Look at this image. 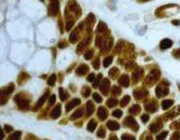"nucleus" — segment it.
Returning a JSON list of instances; mask_svg holds the SVG:
<instances>
[{
    "instance_id": "1",
    "label": "nucleus",
    "mask_w": 180,
    "mask_h": 140,
    "mask_svg": "<svg viewBox=\"0 0 180 140\" xmlns=\"http://www.w3.org/2000/svg\"><path fill=\"white\" fill-rule=\"evenodd\" d=\"M96 47H99L100 50L103 51H109L113 44V39L111 37L106 38V37H101V36H97L96 38Z\"/></svg>"
},
{
    "instance_id": "2",
    "label": "nucleus",
    "mask_w": 180,
    "mask_h": 140,
    "mask_svg": "<svg viewBox=\"0 0 180 140\" xmlns=\"http://www.w3.org/2000/svg\"><path fill=\"white\" fill-rule=\"evenodd\" d=\"M161 77V72L159 69H152L149 72V74L147 76L146 78V80H145V84L147 85V86H152L154 83H157L159 79Z\"/></svg>"
},
{
    "instance_id": "3",
    "label": "nucleus",
    "mask_w": 180,
    "mask_h": 140,
    "mask_svg": "<svg viewBox=\"0 0 180 140\" xmlns=\"http://www.w3.org/2000/svg\"><path fill=\"white\" fill-rule=\"evenodd\" d=\"M14 100H15V103H16L17 107L22 109V110H27L28 107H29V100L25 98V97L22 95V94H18L16 96L14 97Z\"/></svg>"
},
{
    "instance_id": "4",
    "label": "nucleus",
    "mask_w": 180,
    "mask_h": 140,
    "mask_svg": "<svg viewBox=\"0 0 180 140\" xmlns=\"http://www.w3.org/2000/svg\"><path fill=\"white\" fill-rule=\"evenodd\" d=\"M168 93H169L168 86H166L165 84H159L157 88H155V94H157V97H159V98L165 97L166 95H168Z\"/></svg>"
},
{
    "instance_id": "5",
    "label": "nucleus",
    "mask_w": 180,
    "mask_h": 140,
    "mask_svg": "<svg viewBox=\"0 0 180 140\" xmlns=\"http://www.w3.org/2000/svg\"><path fill=\"white\" fill-rule=\"evenodd\" d=\"M58 10H60L58 0H51L50 7H49V14L51 16H55L58 13Z\"/></svg>"
},
{
    "instance_id": "6",
    "label": "nucleus",
    "mask_w": 180,
    "mask_h": 140,
    "mask_svg": "<svg viewBox=\"0 0 180 140\" xmlns=\"http://www.w3.org/2000/svg\"><path fill=\"white\" fill-rule=\"evenodd\" d=\"M124 125H125V126H128L130 128L135 130V132H137L138 128H139V125H138V123L135 121V119H134L133 117H127L126 119H125V121H124Z\"/></svg>"
},
{
    "instance_id": "7",
    "label": "nucleus",
    "mask_w": 180,
    "mask_h": 140,
    "mask_svg": "<svg viewBox=\"0 0 180 140\" xmlns=\"http://www.w3.org/2000/svg\"><path fill=\"white\" fill-rule=\"evenodd\" d=\"M109 88H110V81L108 79H103L99 84V90L103 95H108L109 93Z\"/></svg>"
},
{
    "instance_id": "8",
    "label": "nucleus",
    "mask_w": 180,
    "mask_h": 140,
    "mask_svg": "<svg viewBox=\"0 0 180 140\" xmlns=\"http://www.w3.org/2000/svg\"><path fill=\"white\" fill-rule=\"evenodd\" d=\"M180 114V105L179 106H177L175 109H173L171 111H168L167 113H165L163 115V119H166V120H171L174 117H176L177 115H179Z\"/></svg>"
},
{
    "instance_id": "9",
    "label": "nucleus",
    "mask_w": 180,
    "mask_h": 140,
    "mask_svg": "<svg viewBox=\"0 0 180 140\" xmlns=\"http://www.w3.org/2000/svg\"><path fill=\"white\" fill-rule=\"evenodd\" d=\"M133 82L134 83H137L139 80H141V78L143 77V68H140V67H137L136 69L133 71Z\"/></svg>"
},
{
    "instance_id": "10",
    "label": "nucleus",
    "mask_w": 180,
    "mask_h": 140,
    "mask_svg": "<svg viewBox=\"0 0 180 140\" xmlns=\"http://www.w3.org/2000/svg\"><path fill=\"white\" fill-rule=\"evenodd\" d=\"M148 95V91L146 88H138L134 92V97L136 100H143Z\"/></svg>"
},
{
    "instance_id": "11",
    "label": "nucleus",
    "mask_w": 180,
    "mask_h": 140,
    "mask_svg": "<svg viewBox=\"0 0 180 140\" xmlns=\"http://www.w3.org/2000/svg\"><path fill=\"white\" fill-rule=\"evenodd\" d=\"M163 127V123L160 121V119H157V121L154 122V123H152L150 125V127H149V129H150L151 133L153 134H157L159 130H161V128Z\"/></svg>"
},
{
    "instance_id": "12",
    "label": "nucleus",
    "mask_w": 180,
    "mask_h": 140,
    "mask_svg": "<svg viewBox=\"0 0 180 140\" xmlns=\"http://www.w3.org/2000/svg\"><path fill=\"white\" fill-rule=\"evenodd\" d=\"M145 109L148 111V112H151V113H154V112H157V105L155 101H149L145 105Z\"/></svg>"
},
{
    "instance_id": "13",
    "label": "nucleus",
    "mask_w": 180,
    "mask_h": 140,
    "mask_svg": "<svg viewBox=\"0 0 180 140\" xmlns=\"http://www.w3.org/2000/svg\"><path fill=\"white\" fill-rule=\"evenodd\" d=\"M119 84L123 87H128L130 86V77L127 74L121 76V78L119 79Z\"/></svg>"
},
{
    "instance_id": "14",
    "label": "nucleus",
    "mask_w": 180,
    "mask_h": 140,
    "mask_svg": "<svg viewBox=\"0 0 180 140\" xmlns=\"http://www.w3.org/2000/svg\"><path fill=\"white\" fill-rule=\"evenodd\" d=\"M87 71H89V66L82 64V65H80V66L77 68V70H76V74H77L78 76H84V74H87Z\"/></svg>"
},
{
    "instance_id": "15",
    "label": "nucleus",
    "mask_w": 180,
    "mask_h": 140,
    "mask_svg": "<svg viewBox=\"0 0 180 140\" xmlns=\"http://www.w3.org/2000/svg\"><path fill=\"white\" fill-rule=\"evenodd\" d=\"M60 113H62V106L58 103V105H56V107L51 111V117L52 119H57V117H60Z\"/></svg>"
},
{
    "instance_id": "16",
    "label": "nucleus",
    "mask_w": 180,
    "mask_h": 140,
    "mask_svg": "<svg viewBox=\"0 0 180 140\" xmlns=\"http://www.w3.org/2000/svg\"><path fill=\"white\" fill-rule=\"evenodd\" d=\"M173 45V41L170 39H163L160 42V49L161 50H167Z\"/></svg>"
},
{
    "instance_id": "17",
    "label": "nucleus",
    "mask_w": 180,
    "mask_h": 140,
    "mask_svg": "<svg viewBox=\"0 0 180 140\" xmlns=\"http://www.w3.org/2000/svg\"><path fill=\"white\" fill-rule=\"evenodd\" d=\"M97 115H98V117H99L101 121L106 120L107 117H108V111H107L106 108L100 107V108H98V111H97Z\"/></svg>"
},
{
    "instance_id": "18",
    "label": "nucleus",
    "mask_w": 180,
    "mask_h": 140,
    "mask_svg": "<svg viewBox=\"0 0 180 140\" xmlns=\"http://www.w3.org/2000/svg\"><path fill=\"white\" fill-rule=\"evenodd\" d=\"M81 103V100L79 98H76V99H72L70 103H68L66 105V111H70L72 108H74L76 106H79Z\"/></svg>"
},
{
    "instance_id": "19",
    "label": "nucleus",
    "mask_w": 180,
    "mask_h": 140,
    "mask_svg": "<svg viewBox=\"0 0 180 140\" xmlns=\"http://www.w3.org/2000/svg\"><path fill=\"white\" fill-rule=\"evenodd\" d=\"M47 96H49V92H45V93H44V95L42 97H41L40 99L38 100V103H36V106H35V109H33V110L36 111L37 110V109H39V108L41 107V106H42V105H43L44 103H45V100H47Z\"/></svg>"
},
{
    "instance_id": "20",
    "label": "nucleus",
    "mask_w": 180,
    "mask_h": 140,
    "mask_svg": "<svg viewBox=\"0 0 180 140\" xmlns=\"http://www.w3.org/2000/svg\"><path fill=\"white\" fill-rule=\"evenodd\" d=\"M13 91H14V85L13 84H9L8 86H4L1 88V94L4 95V96H8V95H10Z\"/></svg>"
},
{
    "instance_id": "21",
    "label": "nucleus",
    "mask_w": 180,
    "mask_h": 140,
    "mask_svg": "<svg viewBox=\"0 0 180 140\" xmlns=\"http://www.w3.org/2000/svg\"><path fill=\"white\" fill-rule=\"evenodd\" d=\"M107 127H108L110 130H118L120 128V125H119V123L116 122V121H108V122H107Z\"/></svg>"
},
{
    "instance_id": "22",
    "label": "nucleus",
    "mask_w": 180,
    "mask_h": 140,
    "mask_svg": "<svg viewBox=\"0 0 180 140\" xmlns=\"http://www.w3.org/2000/svg\"><path fill=\"white\" fill-rule=\"evenodd\" d=\"M86 114L87 117H90V115H92L94 112V110H95V107H94V103H92V101H87L86 103Z\"/></svg>"
},
{
    "instance_id": "23",
    "label": "nucleus",
    "mask_w": 180,
    "mask_h": 140,
    "mask_svg": "<svg viewBox=\"0 0 180 140\" xmlns=\"http://www.w3.org/2000/svg\"><path fill=\"white\" fill-rule=\"evenodd\" d=\"M107 24H105L103 22H99L98 23V26H97V29H96V31H97V33H105L107 30Z\"/></svg>"
},
{
    "instance_id": "24",
    "label": "nucleus",
    "mask_w": 180,
    "mask_h": 140,
    "mask_svg": "<svg viewBox=\"0 0 180 140\" xmlns=\"http://www.w3.org/2000/svg\"><path fill=\"white\" fill-rule=\"evenodd\" d=\"M94 22H95V16H94V14H89L86 21H85V23L87 24V27H89V29L90 30H91V28H92V25H93Z\"/></svg>"
},
{
    "instance_id": "25",
    "label": "nucleus",
    "mask_w": 180,
    "mask_h": 140,
    "mask_svg": "<svg viewBox=\"0 0 180 140\" xmlns=\"http://www.w3.org/2000/svg\"><path fill=\"white\" fill-rule=\"evenodd\" d=\"M83 113H84V110L81 108V109H78L76 112H74L71 117H70V120H76V119H79V117H81L82 115H83Z\"/></svg>"
},
{
    "instance_id": "26",
    "label": "nucleus",
    "mask_w": 180,
    "mask_h": 140,
    "mask_svg": "<svg viewBox=\"0 0 180 140\" xmlns=\"http://www.w3.org/2000/svg\"><path fill=\"white\" fill-rule=\"evenodd\" d=\"M174 101L171 99H167V100H163V103H162V109L163 110H167V109H169L171 106H173Z\"/></svg>"
},
{
    "instance_id": "27",
    "label": "nucleus",
    "mask_w": 180,
    "mask_h": 140,
    "mask_svg": "<svg viewBox=\"0 0 180 140\" xmlns=\"http://www.w3.org/2000/svg\"><path fill=\"white\" fill-rule=\"evenodd\" d=\"M90 40H91V36H90V37H86V38H85V40H84L83 42H82V43H81L80 45L78 47V49H77L78 53H80V51H81V50H83L84 47H85L87 45V44L90 43Z\"/></svg>"
},
{
    "instance_id": "28",
    "label": "nucleus",
    "mask_w": 180,
    "mask_h": 140,
    "mask_svg": "<svg viewBox=\"0 0 180 140\" xmlns=\"http://www.w3.org/2000/svg\"><path fill=\"white\" fill-rule=\"evenodd\" d=\"M97 126V123L95 120H91L90 122H89V124H87V130L89 132H91V133H93L94 130H95V128H96Z\"/></svg>"
},
{
    "instance_id": "29",
    "label": "nucleus",
    "mask_w": 180,
    "mask_h": 140,
    "mask_svg": "<svg viewBox=\"0 0 180 140\" xmlns=\"http://www.w3.org/2000/svg\"><path fill=\"white\" fill-rule=\"evenodd\" d=\"M140 111V106L139 105H133L130 108V114H137Z\"/></svg>"
},
{
    "instance_id": "30",
    "label": "nucleus",
    "mask_w": 180,
    "mask_h": 140,
    "mask_svg": "<svg viewBox=\"0 0 180 140\" xmlns=\"http://www.w3.org/2000/svg\"><path fill=\"white\" fill-rule=\"evenodd\" d=\"M124 47V41L123 40H120L119 42L117 43V45H116V49H114V52L116 53H120L121 51H122V49H123Z\"/></svg>"
},
{
    "instance_id": "31",
    "label": "nucleus",
    "mask_w": 180,
    "mask_h": 140,
    "mask_svg": "<svg viewBox=\"0 0 180 140\" xmlns=\"http://www.w3.org/2000/svg\"><path fill=\"white\" fill-rule=\"evenodd\" d=\"M119 69L118 68H112V69L109 71V77L111 78V79H116V78L118 77V74H119Z\"/></svg>"
},
{
    "instance_id": "32",
    "label": "nucleus",
    "mask_w": 180,
    "mask_h": 140,
    "mask_svg": "<svg viewBox=\"0 0 180 140\" xmlns=\"http://www.w3.org/2000/svg\"><path fill=\"white\" fill-rule=\"evenodd\" d=\"M130 101V97L128 96V95H126V96H124L122 99H121V107H125V106H127L128 105V103Z\"/></svg>"
},
{
    "instance_id": "33",
    "label": "nucleus",
    "mask_w": 180,
    "mask_h": 140,
    "mask_svg": "<svg viewBox=\"0 0 180 140\" xmlns=\"http://www.w3.org/2000/svg\"><path fill=\"white\" fill-rule=\"evenodd\" d=\"M60 100L64 101V100H66L68 98V94L65 90H64L63 87H60Z\"/></svg>"
},
{
    "instance_id": "34",
    "label": "nucleus",
    "mask_w": 180,
    "mask_h": 140,
    "mask_svg": "<svg viewBox=\"0 0 180 140\" xmlns=\"http://www.w3.org/2000/svg\"><path fill=\"white\" fill-rule=\"evenodd\" d=\"M78 39H79V36H78L77 31H74V33H70L69 40H70V42H71V43H74V42H77Z\"/></svg>"
},
{
    "instance_id": "35",
    "label": "nucleus",
    "mask_w": 180,
    "mask_h": 140,
    "mask_svg": "<svg viewBox=\"0 0 180 140\" xmlns=\"http://www.w3.org/2000/svg\"><path fill=\"white\" fill-rule=\"evenodd\" d=\"M117 105H118V100L116 98H110V99H108V101H107V106L109 108H113Z\"/></svg>"
},
{
    "instance_id": "36",
    "label": "nucleus",
    "mask_w": 180,
    "mask_h": 140,
    "mask_svg": "<svg viewBox=\"0 0 180 140\" xmlns=\"http://www.w3.org/2000/svg\"><path fill=\"white\" fill-rule=\"evenodd\" d=\"M111 94L113 95V96H119L121 94V88L117 85H114L112 88H111Z\"/></svg>"
},
{
    "instance_id": "37",
    "label": "nucleus",
    "mask_w": 180,
    "mask_h": 140,
    "mask_svg": "<svg viewBox=\"0 0 180 140\" xmlns=\"http://www.w3.org/2000/svg\"><path fill=\"white\" fill-rule=\"evenodd\" d=\"M112 60H113V58H112V56H108L106 57L105 59H103V67H108V66H110L111 63H112Z\"/></svg>"
},
{
    "instance_id": "38",
    "label": "nucleus",
    "mask_w": 180,
    "mask_h": 140,
    "mask_svg": "<svg viewBox=\"0 0 180 140\" xmlns=\"http://www.w3.org/2000/svg\"><path fill=\"white\" fill-rule=\"evenodd\" d=\"M170 128H173V129H180V120L174 121L173 123L170 124Z\"/></svg>"
},
{
    "instance_id": "39",
    "label": "nucleus",
    "mask_w": 180,
    "mask_h": 140,
    "mask_svg": "<svg viewBox=\"0 0 180 140\" xmlns=\"http://www.w3.org/2000/svg\"><path fill=\"white\" fill-rule=\"evenodd\" d=\"M55 81H56V74H52V76L49 78V80H47V84H49L50 86H53L54 84H55Z\"/></svg>"
},
{
    "instance_id": "40",
    "label": "nucleus",
    "mask_w": 180,
    "mask_h": 140,
    "mask_svg": "<svg viewBox=\"0 0 180 140\" xmlns=\"http://www.w3.org/2000/svg\"><path fill=\"white\" fill-rule=\"evenodd\" d=\"M93 55H94V50H89L86 53L84 54V58L87 60H90V59H92Z\"/></svg>"
},
{
    "instance_id": "41",
    "label": "nucleus",
    "mask_w": 180,
    "mask_h": 140,
    "mask_svg": "<svg viewBox=\"0 0 180 140\" xmlns=\"http://www.w3.org/2000/svg\"><path fill=\"white\" fill-rule=\"evenodd\" d=\"M82 94H83L84 97H89L91 94V88L87 86H84L83 88H82Z\"/></svg>"
},
{
    "instance_id": "42",
    "label": "nucleus",
    "mask_w": 180,
    "mask_h": 140,
    "mask_svg": "<svg viewBox=\"0 0 180 140\" xmlns=\"http://www.w3.org/2000/svg\"><path fill=\"white\" fill-rule=\"evenodd\" d=\"M105 135H106V130H105V128H103V127H100L99 129H98V132H97V137L103 138Z\"/></svg>"
},
{
    "instance_id": "43",
    "label": "nucleus",
    "mask_w": 180,
    "mask_h": 140,
    "mask_svg": "<svg viewBox=\"0 0 180 140\" xmlns=\"http://www.w3.org/2000/svg\"><path fill=\"white\" fill-rule=\"evenodd\" d=\"M21 136H22V133H21V132H15L14 134H12V135H11L10 139H13V140L20 139Z\"/></svg>"
},
{
    "instance_id": "44",
    "label": "nucleus",
    "mask_w": 180,
    "mask_h": 140,
    "mask_svg": "<svg viewBox=\"0 0 180 140\" xmlns=\"http://www.w3.org/2000/svg\"><path fill=\"white\" fill-rule=\"evenodd\" d=\"M93 98H94V100H95L96 103H98L103 101V98H101V96H100L98 93H94L93 94Z\"/></svg>"
},
{
    "instance_id": "45",
    "label": "nucleus",
    "mask_w": 180,
    "mask_h": 140,
    "mask_svg": "<svg viewBox=\"0 0 180 140\" xmlns=\"http://www.w3.org/2000/svg\"><path fill=\"white\" fill-rule=\"evenodd\" d=\"M135 137L133 135H130V134H123L122 135V140H134Z\"/></svg>"
},
{
    "instance_id": "46",
    "label": "nucleus",
    "mask_w": 180,
    "mask_h": 140,
    "mask_svg": "<svg viewBox=\"0 0 180 140\" xmlns=\"http://www.w3.org/2000/svg\"><path fill=\"white\" fill-rule=\"evenodd\" d=\"M66 30H68L69 31L70 29H71V27H72V25H74V20H69V18H67V23H66Z\"/></svg>"
},
{
    "instance_id": "47",
    "label": "nucleus",
    "mask_w": 180,
    "mask_h": 140,
    "mask_svg": "<svg viewBox=\"0 0 180 140\" xmlns=\"http://www.w3.org/2000/svg\"><path fill=\"white\" fill-rule=\"evenodd\" d=\"M112 115L116 117H118V119H120L121 117H122V110H120V109H117V110H114L113 112H112Z\"/></svg>"
},
{
    "instance_id": "48",
    "label": "nucleus",
    "mask_w": 180,
    "mask_h": 140,
    "mask_svg": "<svg viewBox=\"0 0 180 140\" xmlns=\"http://www.w3.org/2000/svg\"><path fill=\"white\" fill-rule=\"evenodd\" d=\"M167 135H168V133H167V132H163V133H161V134H159V135H157V140L165 139Z\"/></svg>"
},
{
    "instance_id": "49",
    "label": "nucleus",
    "mask_w": 180,
    "mask_h": 140,
    "mask_svg": "<svg viewBox=\"0 0 180 140\" xmlns=\"http://www.w3.org/2000/svg\"><path fill=\"white\" fill-rule=\"evenodd\" d=\"M99 64H100L99 58L97 57L96 59H95V60H94V62H93V67H94V69H98V68H99Z\"/></svg>"
},
{
    "instance_id": "50",
    "label": "nucleus",
    "mask_w": 180,
    "mask_h": 140,
    "mask_svg": "<svg viewBox=\"0 0 180 140\" xmlns=\"http://www.w3.org/2000/svg\"><path fill=\"white\" fill-rule=\"evenodd\" d=\"M170 139L171 140H175V139H180V133L179 132H176V133H174L170 137Z\"/></svg>"
},
{
    "instance_id": "51",
    "label": "nucleus",
    "mask_w": 180,
    "mask_h": 140,
    "mask_svg": "<svg viewBox=\"0 0 180 140\" xmlns=\"http://www.w3.org/2000/svg\"><path fill=\"white\" fill-rule=\"evenodd\" d=\"M55 100H56V96H55V95H52V96L50 97V99H49V105L52 106V105L55 103Z\"/></svg>"
},
{
    "instance_id": "52",
    "label": "nucleus",
    "mask_w": 180,
    "mask_h": 140,
    "mask_svg": "<svg viewBox=\"0 0 180 140\" xmlns=\"http://www.w3.org/2000/svg\"><path fill=\"white\" fill-rule=\"evenodd\" d=\"M173 56L176 57V58H179L180 57V49H177L173 52Z\"/></svg>"
},
{
    "instance_id": "53",
    "label": "nucleus",
    "mask_w": 180,
    "mask_h": 140,
    "mask_svg": "<svg viewBox=\"0 0 180 140\" xmlns=\"http://www.w3.org/2000/svg\"><path fill=\"white\" fill-rule=\"evenodd\" d=\"M95 74H89V77H87V81H89V82H94V81H95Z\"/></svg>"
},
{
    "instance_id": "54",
    "label": "nucleus",
    "mask_w": 180,
    "mask_h": 140,
    "mask_svg": "<svg viewBox=\"0 0 180 140\" xmlns=\"http://www.w3.org/2000/svg\"><path fill=\"white\" fill-rule=\"evenodd\" d=\"M141 120H142L143 123H147L148 121H149V115L148 114H142L141 115Z\"/></svg>"
},
{
    "instance_id": "55",
    "label": "nucleus",
    "mask_w": 180,
    "mask_h": 140,
    "mask_svg": "<svg viewBox=\"0 0 180 140\" xmlns=\"http://www.w3.org/2000/svg\"><path fill=\"white\" fill-rule=\"evenodd\" d=\"M4 128H6V130H7V132H11V130L13 129V127L10 126V125H6V126H4Z\"/></svg>"
},
{
    "instance_id": "56",
    "label": "nucleus",
    "mask_w": 180,
    "mask_h": 140,
    "mask_svg": "<svg viewBox=\"0 0 180 140\" xmlns=\"http://www.w3.org/2000/svg\"><path fill=\"white\" fill-rule=\"evenodd\" d=\"M132 66H134V62H130V63L127 64V65H126V68H127V69H130V68Z\"/></svg>"
},
{
    "instance_id": "57",
    "label": "nucleus",
    "mask_w": 180,
    "mask_h": 140,
    "mask_svg": "<svg viewBox=\"0 0 180 140\" xmlns=\"http://www.w3.org/2000/svg\"><path fill=\"white\" fill-rule=\"evenodd\" d=\"M171 23H173L174 25H179V24H180V21H178V20H174L173 22H171Z\"/></svg>"
},
{
    "instance_id": "58",
    "label": "nucleus",
    "mask_w": 180,
    "mask_h": 140,
    "mask_svg": "<svg viewBox=\"0 0 180 140\" xmlns=\"http://www.w3.org/2000/svg\"><path fill=\"white\" fill-rule=\"evenodd\" d=\"M139 2H146V1H150V0H138Z\"/></svg>"
},
{
    "instance_id": "59",
    "label": "nucleus",
    "mask_w": 180,
    "mask_h": 140,
    "mask_svg": "<svg viewBox=\"0 0 180 140\" xmlns=\"http://www.w3.org/2000/svg\"><path fill=\"white\" fill-rule=\"evenodd\" d=\"M1 135H2V139H4V130H1Z\"/></svg>"
},
{
    "instance_id": "60",
    "label": "nucleus",
    "mask_w": 180,
    "mask_h": 140,
    "mask_svg": "<svg viewBox=\"0 0 180 140\" xmlns=\"http://www.w3.org/2000/svg\"><path fill=\"white\" fill-rule=\"evenodd\" d=\"M41 1H44V0H41Z\"/></svg>"
}]
</instances>
